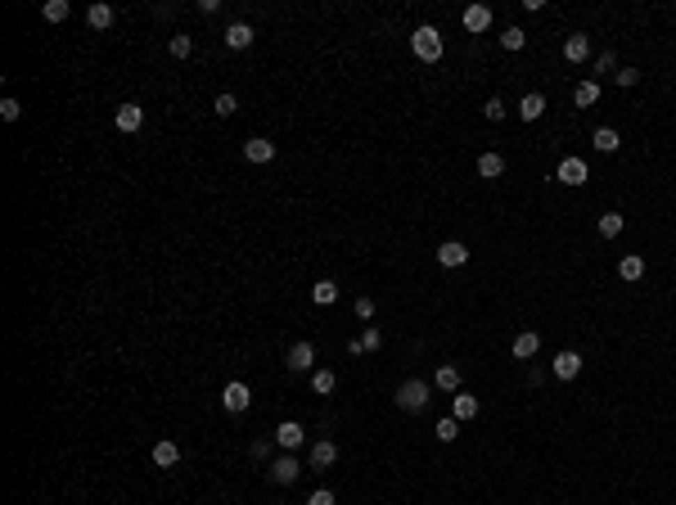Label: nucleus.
I'll use <instances>...</instances> for the list:
<instances>
[{"mask_svg": "<svg viewBox=\"0 0 676 505\" xmlns=\"http://www.w3.org/2000/svg\"><path fill=\"white\" fill-rule=\"evenodd\" d=\"M411 50H415V59H424V63H437L442 59V32L437 27H415L411 32Z\"/></svg>", "mask_w": 676, "mask_h": 505, "instance_id": "1", "label": "nucleus"}, {"mask_svg": "<svg viewBox=\"0 0 676 505\" xmlns=\"http://www.w3.org/2000/svg\"><path fill=\"white\" fill-rule=\"evenodd\" d=\"M397 406H402V411H424V406H428V384H424V379H406V384L402 388H397Z\"/></svg>", "mask_w": 676, "mask_h": 505, "instance_id": "2", "label": "nucleus"}, {"mask_svg": "<svg viewBox=\"0 0 676 505\" xmlns=\"http://www.w3.org/2000/svg\"><path fill=\"white\" fill-rule=\"evenodd\" d=\"M555 180H564V185H586V180H591V167H586V158L568 154L564 163L555 167Z\"/></svg>", "mask_w": 676, "mask_h": 505, "instance_id": "3", "label": "nucleus"}, {"mask_svg": "<svg viewBox=\"0 0 676 505\" xmlns=\"http://www.w3.org/2000/svg\"><path fill=\"white\" fill-rule=\"evenodd\" d=\"M221 406H226L230 415H244V411L253 406V393H249V384H239V379H235V384H226V388H221Z\"/></svg>", "mask_w": 676, "mask_h": 505, "instance_id": "4", "label": "nucleus"}, {"mask_svg": "<svg viewBox=\"0 0 676 505\" xmlns=\"http://www.w3.org/2000/svg\"><path fill=\"white\" fill-rule=\"evenodd\" d=\"M284 366L298 370V375H302V370H316V343H307V339L293 343V348H289V361H284Z\"/></svg>", "mask_w": 676, "mask_h": 505, "instance_id": "5", "label": "nucleus"}, {"mask_svg": "<svg viewBox=\"0 0 676 505\" xmlns=\"http://www.w3.org/2000/svg\"><path fill=\"white\" fill-rule=\"evenodd\" d=\"M550 375L564 379V384H568V379H577V375H582V357H577V352H559V357L550 361Z\"/></svg>", "mask_w": 676, "mask_h": 505, "instance_id": "6", "label": "nucleus"}, {"mask_svg": "<svg viewBox=\"0 0 676 505\" xmlns=\"http://www.w3.org/2000/svg\"><path fill=\"white\" fill-rule=\"evenodd\" d=\"M113 122H118V131H140L145 127V109H140V104H118V113H113Z\"/></svg>", "mask_w": 676, "mask_h": 505, "instance_id": "7", "label": "nucleus"}, {"mask_svg": "<svg viewBox=\"0 0 676 505\" xmlns=\"http://www.w3.org/2000/svg\"><path fill=\"white\" fill-rule=\"evenodd\" d=\"M266 474H271V483H284V488H289V483H298V474H302V465H298V460H293V456H289V451H284V456H280V460H275V465H271V469H266Z\"/></svg>", "mask_w": 676, "mask_h": 505, "instance_id": "8", "label": "nucleus"}, {"mask_svg": "<svg viewBox=\"0 0 676 505\" xmlns=\"http://www.w3.org/2000/svg\"><path fill=\"white\" fill-rule=\"evenodd\" d=\"M271 437H275V442H280V446H284V451H298V446H302V437H307V428H302L298 420H284V424H280V428H275V433H271Z\"/></svg>", "mask_w": 676, "mask_h": 505, "instance_id": "9", "label": "nucleus"}, {"mask_svg": "<svg viewBox=\"0 0 676 505\" xmlns=\"http://www.w3.org/2000/svg\"><path fill=\"white\" fill-rule=\"evenodd\" d=\"M437 262H442L446 271H455V266L469 262V249H464L460 240H446V244H437Z\"/></svg>", "mask_w": 676, "mask_h": 505, "instance_id": "10", "label": "nucleus"}, {"mask_svg": "<svg viewBox=\"0 0 676 505\" xmlns=\"http://www.w3.org/2000/svg\"><path fill=\"white\" fill-rule=\"evenodd\" d=\"M460 23H464V32L478 36V32H487V27H492V9H487V5H469V9L460 14Z\"/></svg>", "mask_w": 676, "mask_h": 505, "instance_id": "11", "label": "nucleus"}, {"mask_svg": "<svg viewBox=\"0 0 676 505\" xmlns=\"http://www.w3.org/2000/svg\"><path fill=\"white\" fill-rule=\"evenodd\" d=\"M564 59L568 63H586V59H591V36H586V32H573L564 41Z\"/></svg>", "mask_w": 676, "mask_h": 505, "instance_id": "12", "label": "nucleus"}, {"mask_svg": "<svg viewBox=\"0 0 676 505\" xmlns=\"http://www.w3.org/2000/svg\"><path fill=\"white\" fill-rule=\"evenodd\" d=\"M519 118L523 122H541V118H546V95H541V91H528L519 100Z\"/></svg>", "mask_w": 676, "mask_h": 505, "instance_id": "13", "label": "nucleus"}, {"mask_svg": "<svg viewBox=\"0 0 676 505\" xmlns=\"http://www.w3.org/2000/svg\"><path fill=\"white\" fill-rule=\"evenodd\" d=\"M334 460H338V446L329 442V437H320V442H311V469H329Z\"/></svg>", "mask_w": 676, "mask_h": 505, "instance_id": "14", "label": "nucleus"}, {"mask_svg": "<svg viewBox=\"0 0 676 505\" xmlns=\"http://www.w3.org/2000/svg\"><path fill=\"white\" fill-rule=\"evenodd\" d=\"M478 411H482V406H478V397H469V393H455L451 397V415H455V420H478Z\"/></svg>", "mask_w": 676, "mask_h": 505, "instance_id": "15", "label": "nucleus"}, {"mask_svg": "<svg viewBox=\"0 0 676 505\" xmlns=\"http://www.w3.org/2000/svg\"><path fill=\"white\" fill-rule=\"evenodd\" d=\"M244 158H249V163H271V158H275V145H271V140H262V136H253V140H244Z\"/></svg>", "mask_w": 676, "mask_h": 505, "instance_id": "16", "label": "nucleus"}, {"mask_svg": "<svg viewBox=\"0 0 676 505\" xmlns=\"http://www.w3.org/2000/svg\"><path fill=\"white\" fill-rule=\"evenodd\" d=\"M591 145L599 149V154H618V149H622V136H618L613 127H595L591 131Z\"/></svg>", "mask_w": 676, "mask_h": 505, "instance_id": "17", "label": "nucleus"}, {"mask_svg": "<svg viewBox=\"0 0 676 505\" xmlns=\"http://www.w3.org/2000/svg\"><path fill=\"white\" fill-rule=\"evenodd\" d=\"M537 352H541V334H537V329H523V334L514 339V357H519V361H532Z\"/></svg>", "mask_w": 676, "mask_h": 505, "instance_id": "18", "label": "nucleus"}, {"mask_svg": "<svg viewBox=\"0 0 676 505\" xmlns=\"http://www.w3.org/2000/svg\"><path fill=\"white\" fill-rule=\"evenodd\" d=\"M154 465H158V469H171V465H180V446L171 442V437H163V442L154 446Z\"/></svg>", "mask_w": 676, "mask_h": 505, "instance_id": "19", "label": "nucleus"}, {"mask_svg": "<svg viewBox=\"0 0 676 505\" xmlns=\"http://www.w3.org/2000/svg\"><path fill=\"white\" fill-rule=\"evenodd\" d=\"M226 45H230V50H249V45H253V27L249 23H230V27H226Z\"/></svg>", "mask_w": 676, "mask_h": 505, "instance_id": "20", "label": "nucleus"}, {"mask_svg": "<svg viewBox=\"0 0 676 505\" xmlns=\"http://www.w3.org/2000/svg\"><path fill=\"white\" fill-rule=\"evenodd\" d=\"M86 23H91L95 32H104V27L113 23V5H104V0H95V5L86 9Z\"/></svg>", "mask_w": 676, "mask_h": 505, "instance_id": "21", "label": "nucleus"}, {"mask_svg": "<svg viewBox=\"0 0 676 505\" xmlns=\"http://www.w3.org/2000/svg\"><path fill=\"white\" fill-rule=\"evenodd\" d=\"M618 275H622V280H631V284H636V280H640V275H645V257H640V253H627L622 262H618Z\"/></svg>", "mask_w": 676, "mask_h": 505, "instance_id": "22", "label": "nucleus"}, {"mask_svg": "<svg viewBox=\"0 0 676 505\" xmlns=\"http://www.w3.org/2000/svg\"><path fill=\"white\" fill-rule=\"evenodd\" d=\"M501 171H505V158L496 154V149H487V154L478 158V176H487V180H496Z\"/></svg>", "mask_w": 676, "mask_h": 505, "instance_id": "23", "label": "nucleus"}, {"mask_svg": "<svg viewBox=\"0 0 676 505\" xmlns=\"http://www.w3.org/2000/svg\"><path fill=\"white\" fill-rule=\"evenodd\" d=\"M334 388H338V375H334V370H311V393L329 397Z\"/></svg>", "mask_w": 676, "mask_h": 505, "instance_id": "24", "label": "nucleus"}, {"mask_svg": "<svg viewBox=\"0 0 676 505\" xmlns=\"http://www.w3.org/2000/svg\"><path fill=\"white\" fill-rule=\"evenodd\" d=\"M433 384L442 388V393H460V370H455V366H437Z\"/></svg>", "mask_w": 676, "mask_h": 505, "instance_id": "25", "label": "nucleus"}, {"mask_svg": "<svg viewBox=\"0 0 676 505\" xmlns=\"http://www.w3.org/2000/svg\"><path fill=\"white\" fill-rule=\"evenodd\" d=\"M311 302H316V307H329V302H338V284H334V280H316V289H311Z\"/></svg>", "mask_w": 676, "mask_h": 505, "instance_id": "26", "label": "nucleus"}, {"mask_svg": "<svg viewBox=\"0 0 676 505\" xmlns=\"http://www.w3.org/2000/svg\"><path fill=\"white\" fill-rule=\"evenodd\" d=\"M622 217H618V212H604V217H599V222H595V231L599 235H604V240H618V235H622Z\"/></svg>", "mask_w": 676, "mask_h": 505, "instance_id": "27", "label": "nucleus"}, {"mask_svg": "<svg viewBox=\"0 0 676 505\" xmlns=\"http://www.w3.org/2000/svg\"><path fill=\"white\" fill-rule=\"evenodd\" d=\"M595 100H599V86H595V81H582V86L573 91V104H577V109H591Z\"/></svg>", "mask_w": 676, "mask_h": 505, "instance_id": "28", "label": "nucleus"}, {"mask_svg": "<svg viewBox=\"0 0 676 505\" xmlns=\"http://www.w3.org/2000/svg\"><path fill=\"white\" fill-rule=\"evenodd\" d=\"M212 109H217V118H235V109H239V100H235L230 91H221V95L212 100Z\"/></svg>", "mask_w": 676, "mask_h": 505, "instance_id": "29", "label": "nucleus"}, {"mask_svg": "<svg viewBox=\"0 0 676 505\" xmlns=\"http://www.w3.org/2000/svg\"><path fill=\"white\" fill-rule=\"evenodd\" d=\"M501 45H505V50H523V45H528V32H523V27H505V32H501Z\"/></svg>", "mask_w": 676, "mask_h": 505, "instance_id": "30", "label": "nucleus"}, {"mask_svg": "<svg viewBox=\"0 0 676 505\" xmlns=\"http://www.w3.org/2000/svg\"><path fill=\"white\" fill-rule=\"evenodd\" d=\"M433 433L442 437V442H455V437H460V420H455V415H446V420H437Z\"/></svg>", "mask_w": 676, "mask_h": 505, "instance_id": "31", "label": "nucleus"}, {"mask_svg": "<svg viewBox=\"0 0 676 505\" xmlns=\"http://www.w3.org/2000/svg\"><path fill=\"white\" fill-rule=\"evenodd\" d=\"M41 14L50 18V23H63V18H68V0H45Z\"/></svg>", "mask_w": 676, "mask_h": 505, "instance_id": "32", "label": "nucleus"}, {"mask_svg": "<svg viewBox=\"0 0 676 505\" xmlns=\"http://www.w3.org/2000/svg\"><path fill=\"white\" fill-rule=\"evenodd\" d=\"M189 54H194V41H189L185 32H176L171 36V59H189Z\"/></svg>", "mask_w": 676, "mask_h": 505, "instance_id": "33", "label": "nucleus"}, {"mask_svg": "<svg viewBox=\"0 0 676 505\" xmlns=\"http://www.w3.org/2000/svg\"><path fill=\"white\" fill-rule=\"evenodd\" d=\"M505 100H501V95H492V100L487 104H482V118H487V122H501V118H505Z\"/></svg>", "mask_w": 676, "mask_h": 505, "instance_id": "34", "label": "nucleus"}, {"mask_svg": "<svg viewBox=\"0 0 676 505\" xmlns=\"http://www.w3.org/2000/svg\"><path fill=\"white\" fill-rule=\"evenodd\" d=\"M361 348H365V352H379V348H384V334H379L375 325H365V329H361Z\"/></svg>", "mask_w": 676, "mask_h": 505, "instance_id": "35", "label": "nucleus"}, {"mask_svg": "<svg viewBox=\"0 0 676 505\" xmlns=\"http://www.w3.org/2000/svg\"><path fill=\"white\" fill-rule=\"evenodd\" d=\"M595 72H618V54L613 50H604V54H595V63H591Z\"/></svg>", "mask_w": 676, "mask_h": 505, "instance_id": "36", "label": "nucleus"}, {"mask_svg": "<svg viewBox=\"0 0 676 505\" xmlns=\"http://www.w3.org/2000/svg\"><path fill=\"white\" fill-rule=\"evenodd\" d=\"M352 311H356L361 320H370V316H375V298H365V293H361V298L352 302Z\"/></svg>", "mask_w": 676, "mask_h": 505, "instance_id": "37", "label": "nucleus"}, {"mask_svg": "<svg viewBox=\"0 0 676 505\" xmlns=\"http://www.w3.org/2000/svg\"><path fill=\"white\" fill-rule=\"evenodd\" d=\"M18 113H23L18 100H0V118H5V122H18Z\"/></svg>", "mask_w": 676, "mask_h": 505, "instance_id": "38", "label": "nucleus"}, {"mask_svg": "<svg viewBox=\"0 0 676 505\" xmlns=\"http://www.w3.org/2000/svg\"><path fill=\"white\" fill-rule=\"evenodd\" d=\"M307 505H334V492H329V488H316L307 497Z\"/></svg>", "mask_w": 676, "mask_h": 505, "instance_id": "39", "label": "nucleus"}, {"mask_svg": "<svg viewBox=\"0 0 676 505\" xmlns=\"http://www.w3.org/2000/svg\"><path fill=\"white\" fill-rule=\"evenodd\" d=\"M640 81V68H618V86H636Z\"/></svg>", "mask_w": 676, "mask_h": 505, "instance_id": "40", "label": "nucleus"}, {"mask_svg": "<svg viewBox=\"0 0 676 505\" xmlns=\"http://www.w3.org/2000/svg\"><path fill=\"white\" fill-rule=\"evenodd\" d=\"M253 456H257V460H266V456H271V437H262V442H253Z\"/></svg>", "mask_w": 676, "mask_h": 505, "instance_id": "41", "label": "nucleus"}]
</instances>
